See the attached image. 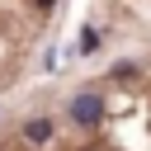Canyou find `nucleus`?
I'll return each mask as SVG.
<instances>
[{
    "instance_id": "nucleus-1",
    "label": "nucleus",
    "mask_w": 151,
    "mask_h": 151,
    "mask_svg": "<svg viewBox=\"0 0 151 151\" xmlns=\"http://www.w3.org/2000/svg\"><path fill=\"white\" fill-rule=\"evenodd\" d=\"M71 118H76V123H99V118H104V99L90 94V90L76 94V99H71Z\"/></svg>"
},
{
    "instance_id": "nucleus-2",
    "label": "nucleus",
    "mask_w": 151,
    "mask_h": 151,
    "mask_svg": "<svg viewBox=\"0 0 151 151\" xmlns=\"http://www.w3.org/2000/svg\"><path fill=\"white\" fill-rule=\"evenodd\" d=\"M24 132H28V142H47V132H52V123H47V118H33V123H28Z\"/></svg>"
},
{
    "instance_id": "nucleus-3",
    "label": "nucleus",
    "mask_w": 151,
    "mask_h": 151,
    "mask_svg": "<svg viewBox=\"0 0 151 151\" xmlns=\"http://www.w3.org/2000/svg\"><path fill=\"white\" fill-rule=\"evenodd\" d=\"M94 47H99V33H94V28H85V38H80V52H94Z\"/></svg>"
}]
</instances>
